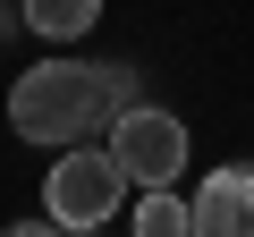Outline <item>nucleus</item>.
<instances>
[{"label":"nucleus","mask_w":254,"mask_h":237,"mask_svg":"<svg viewBox=\"0 0 254 237\" xmlns=\"http://www.w3.org/2000/svg\"><path fill=\"white\" fill-rule=\"evenodd\" d=\"M110 118H119V76L85 59H43L9 93V127L26 144H93Z\"/></svg>","instance_id":"1"},{"label":"nucleus","mask_w":254,"mask_h":237,"mask_svg":"<svg viewBox=\"0 0 254 237\" xmlns=\"http://www.w3.org/2000/svg\"><path fill=\"white\" fill-rule=\"evenodd\" d=\"M119 195H127V170H119V153L102 144H60V170H51V220L60 229H102V220H119Z\"/></svg>","instance_id":"2"},{"label":"nucleus","mask_w":254,"mask_h":237,"mask_svg":"<svg viewBox=\"0 0 254 237\" xmlns=\"http://www.w3.org/2000/svg\"><path fill=\"white\" fill-rule=\"evenodd\" d=\"M110 153H119L127 186H178L187 178V118L178 110H119Z\"/></svg>","instance_id":"3"},{"label":"nucleus","mask_w":254,"mask_h":237,"mask_svg":"<svg viewBox=\"0 0 254 237\" xmlns=\"http://www.w3.org/2000/svg\"><path fill=\"white\" fill-rule=\"evenodd\" d=\"M187 212H195V237H254V170H212Z\"/></svg>","instance_id":"4"},{"label":"nucleus","mask_w":254,"mask_h":237,"mask_svg":"<svg viewBox=\"0 0 254 237\" xmlns=\"http://www.w3.org/2000/svg\"><path fill=\"white\" fill-rule=\"evenodd\" d=\"M26 9V26L43 34V43H76L93 17H102V0H17Z\"/></svg>","instance_id":"5"},{"label":"nucleus","mask_w":254,"mask_h":237,"mask_svg":"<svg viewBox=\"0 0 254 237\" xmlns=\"http://www.w3.org/2000/svg\"><path fill=\"white\" fill-rule=\"evenodd\" d=\"M178 229H195V212H187L170 186H144V203H136V237H178Z\"/></svg>","instance_id":"6"}]
</instances>
